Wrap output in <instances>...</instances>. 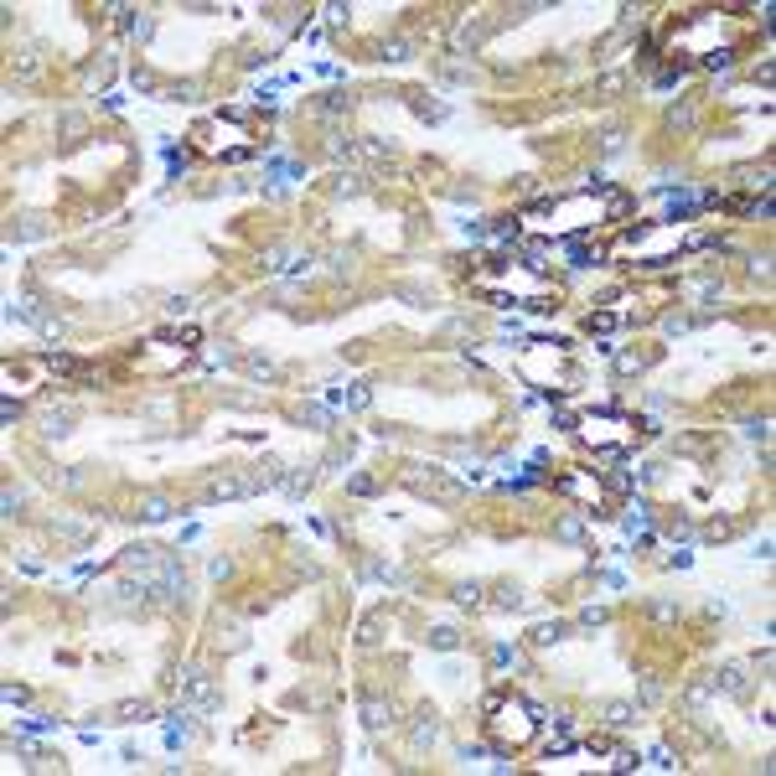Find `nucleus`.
<instances>
[{
    "label": "nucleus",
    "mask_w": 776,
    "mask_h": 776,
    "mask_svg": "<svg viewBox=\"0 0 776 776\" xmlns=\"http://www.w3.org/2000/svg\"><path fill=\"white\" fill-rule=\"evenodd\" d=\"M600 719H606L611 730H626L631 719H637V709H631L626 698H606V704H600Z\"/></svg>",
    "instance_id": "6"
},
{
    "label": "nucleus",
    "mask_w": 776,
    "mask_h": 776,
    "mask_svg": "<svg viewBox=\"0 0 776 776\" xmlns=\"http://www.w3.org/2000/svg\"><path fill=\"white\" fill-rule=\"evenodd\" d=\"M404 482L419 491V497H435V502H455V497H461V487H455L451 476L430 471V466H409V471H404Z\"/></svg>",
    "instance_id": "3"
},
{
    "label": "nucleus",
    "mask_w": 776,
    "mask_h": 776,
    "mask_svg": "<svg viewBox=\"0 0 776 776\" xmlns=\"http://www.w3.org/2000/svg\"><path fill=\"white\" fill-rule=\"evenodd\" d=\"M357 704H363V719H368V730H384L388 719H393V709H388V704H384L378 694H363Z\"/></svg>",
    "instance_id": "7"
},
{
    "label": "nucleus",
    "mask_w": 776,
    "mask_h": 776,
    "mask_svg": "<svg viewBox=\"0 0 776 776\" xmlns=\"http://www.w3.org/2000/svg\"><path fill=\"white\" fill-rule=\"evenodd\" d=\"M709 683L725 688V694H746V668H740V662H725V668H719Z\"/></svg>",
    "instance_id": "8"
},
{
    "label": "nucleus",
    "mask_w": 776,
    "mask_h": 776,
    "mask_svg": "<svg viewBox=\"0 0 776 776\" xmlns=\"http://www.w3.org/2000/svg\"><path fill=\"white\" fill-rule=\"evenodd\" d=\"M554 487H559V491H570V497H580L585 507H590V518H606V512H611L606 482H595V476H580V471H570V476H559Z\"/></svg>",
    "instance_id": "2"
},
{
    "label": "nucleus",
    "mask_w": 776,
    "mask_h": 776,
    "mask_svg": "<svg viewBox=\"0 0 776 776\" xmlns=\"http://www.w3.org/2000/svg\"><path fill=\"white\" fill-rule=\"evenodd\" d=\"M357 642H363V647H373V642H378V621H363V637H357Z\"/></svg>",
    "instance_id": "24"
},
{
    "label": "nucleus",
    "mask_w": 776,
    "mask_h": 776,
    "mask_svg": "<svg viewBox=\"0 0 776 776\" xmlns=\"http://www.w3.org/2000/svg\"><path fill=\"white\" fill-rule=\"evenodd\" d=\"M585 326H590V332H616V326H621V316H616V311H595Z\"/></svg>",
    "instance_id": "13"
},
{
    "label": "nucleus",
    "mask_w": 776,
    "mask_h": 776,
    "mask_svg": "<svg viewBox=\"0 0 776 776\" xmlns=\"http://www.w3.org/2000/svg\"><path fill=\"white\" fill-rule=\"evenodd\" d=\"M455 600H461V606H476V600H482V585H455Z\"/></svg>",
    "instance_id": "20"
},
{
    "label": "nucleus",
    "mask_w": 776,
    "mask_h": 776,
    "mask_svg": "<svg viewBox=\"0 0 776 776\" xmlns=\"http://www.w3.org/2000/svg\"><path fill=\"white\" fill-rule=\"evenodd\" d=\"M549 725H554V735H549V756H570V750L580 746V735H575V719H570V714H554Z\"/></svg>",
    "instance_id": "5"
},
{
    "label": "nucleus",
    "mask_w": 776,
    "mask_h": 776,
    "mask_svg": "<svg viewBox=\"0 0 776 776\" xmlns=\"http://www.w3.org/2000/svg\"><path fill=\"white\" fill-rule=\"evenodd\" d=\"M217 642H223V647H244V626H238V621H228V626H223V621H217Z\"/></svg>",
    "instance_id": "11"
},
{
    "label": "nucleus",
    "mask_w": 776,
    "mask_h": 776,
    "mask_svg": "<svg viewBox=\"0 0 776 776\" xmlns=\"http://www.w3.org/2000/svg\"><path fill=\"white\" fill-rule=\"evenodd\" d=\"M311 476H316V466H300L295 476H285V491H295V497H300V491L311 487Z\"/></svg>",
    "instance_id": "14"
},
{
    "label": "nucleus",
    "mask_w": 776,
    "mask_h": 776,
    "mask_svg": "<svg viewBox=\"0 0 776 776\" xmlns=\"http://www.w3.org/2000/svg\"><path fill=\"white\" fill-rule=\"evenodd\" d=\"M140 518H145V523H161V518H171V502L150 491V497H140Z\"/></svg>",
    "instance_id": "9"
},
{
    "label": "nucleus",
    "mask_w": 776,
    "mask_h": 776,
    "mask_svg": "<svg viewBox=\"0 0 776 776\" xmlns=\"http://www.w3.org/2000/svg\"><path fill=\"white\" fill-rule=\"evenodd\" d=\"M652 766H662V771H673V766H678V761H673V756H668V750H662V746H658V750H652Z\"/></svg>",
    "instance_id": "23"
},
{
    "label": "nucleus",
    "mask_w": 776,
    "mask_h": 776,
    "mask_svg": "<svg viewBox=\"0 0 776 776\" xmlns=\"http://www.w3.org/2000/svg\"><path fill=\"white\" fill-rule=\"evenodd\" d=\"M709 694H714V683L704 678V683H694V688L683 694V704H688V709H704V704H709Z\"/></svg>",
    "instance_id": "12"
},
{
    "label": "nucleus",
    "mask_w": 776,
    "mask_h": 776,
    "mask_svg": "<svg viewBox=\"0 0 776 776\" xmlns=\"http://www.w3.org/2000/svg\"><path fill=\"white\" fill-rule=\"evenodd\" d=\"M409 735H414V746H435V735H440V725H435V714H419V719H414V730H409Z\"/></svg>",
    "instance_id": "10"
},
{
    "label": "nucleus",
    "mask_w": 776,
    "mask_h": 776,
    "mask_svg": "<svg viewBox=\"0 0 776 776\" xmlns=\"http://www.w3.org/2000/svg\"><path fill=\"white\" fill-rule=\"evenodd\" d=\"M430 642H435L440 652H451V647H455L461 637H455V626H435V631H430Z\"/></svg>",
    "instance_id": "15"
},
{
    "label": "nucleus",
    "mask_w": 776,
    "mask_h": 776,
    "mask_svg": "<svg viewBox=\"0 0 776 776\" xmlns=\"http://www.w3.org/2000/svg\"><path fill=\"white\" fill-rule=\"evenodd\" d=\"M559 637H564V626H539V631H533V642H539V647H554Z\"/></svg>",
    "instance_id": "18"
},
{
    "label": "nucleus",
    "mask_w": 776,
    "mask_h": 776,
    "mask_svg": "<svg viewBox=\"0 0 776 776\" xmlns=\"http://www.w3.org/2000/svg\"><path fill=\"white\" fill-rule=\"evenodd\" d=\"M642 704H662V683L658 678H642Z\"/></svg>",
    "instance_id": "19"
},
{
    "label": "nucleus",
    "mask_w": 776,
    "mask_h": 776,
    "mask_svg": "<svg viewBox=\"0 0 776 776\" xmlns=\"http://www.w3.org/2000/svg\"><path fill=\"white\" fill-rule=\"evenodd\" d=\"M177 683L187 688V698H192L197 709H202V714H213V709H217V688L207 683V678H202L197 668H181V673H177Z\"/></svg>",
    "instance_id": "4"
},
{
    "label": "nucleus",
    "mask_w": 776,
    "mask_h": 776,
    "mask_svg": "<svg viewBox=\"0 0 776 776\" xmlns=\"http://www.w3.org/2000/svg\"><path fill=\"white\" fill-rule=\"evenodd\" d=\"M497 606H502V611L523 606V590H518V585H502V590H497Z\"/></svg>",
    "instance_id": "16"
},
{
    "label": "nucleus",
    "mask_w": 776,
    "mask_h": 776,
    "mask_svg": "<svg viewBox=\"0 0 776 776\" xmlns=\"http://www.w3.org/2000/svg\"><path fill=\"white\" fill-rule=\"evenodd\" d=\"M580 533H585L580 518H564V523H559V539H580Z\"/></svg>",
    "instance_id": "22"
},
{
    "label": "nucleus",
    "mask_w": 776,
    "mask_h": 776,
    "mask_svg": "<svg viewBox=\"0 0 776 776\" xmlns=\"http://www.w3.org/2000/svg\"><path fill=\"white\" fill-rule=\"evenodd\" d=\"M549 725V709L539 704V698L528 694H507V688H497V694H487V735L497 750H518L528 746L539 730Z\"/></svg>",
    "instance_id": "1"
},
{
    "label": "nucleus",
    "mask_w": 776,
    "mask_h": 776,
    "mask_svg": "<svg viewBox=\"0 0 776 776\" xmlns=\"http://www.w3.org/2000/svg\"><path fill=\"white\" fill-rule=\"evenodd\" d=\"M347 491H352V497H373L378 482H373V476H352V482H347Z\"/></svg>",
    "instance_id": "17"
},
{
    "label": "nucleus",
    "mask_w": 776,
    "mask_h": 776,
    "mask_svg": "<svg viewBox=\"0 0 776 776\" xmlns=\"http://www.w3.org/2000/svg\"><path fill=\"white\" fill-rule=\"evenodd\" d=\"M114 714H119V719H135V714H140V719H145V714H150V704H135V698H129V704H119V709H114Z\"/></svg>",
    "instance_id": "21"
}]
</instances>
